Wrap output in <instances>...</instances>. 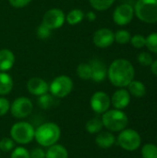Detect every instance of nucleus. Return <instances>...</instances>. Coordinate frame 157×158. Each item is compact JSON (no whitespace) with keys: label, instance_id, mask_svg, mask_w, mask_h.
<instances>
[{"label":"nucleus","instance_id":"1","mask_svg":"<svg viewBox=\"0 0 157 158\" xmlns=\"http://www.w3.org/2000/svg\"><path fill=\"white\" fill-rule=\"evenodd\" d=\"M134 76L133 65L125 58L115 59L107 69V77L110 82L118 88L127 87L134 80Z\"/></svg>","mask_w":157,"mask_h":158},{"label":"nucleus","instance_id":"36","mask_svg":"<svg viewBox=\"0 0 157 158\" xmlns=\"http://www.w3.org/2000/svg\"><path fill=\"white\" fill-rule=\"evenodd\" d=\"M31 158H45V152L42 148H34L30 152Z\"/></svg>","mask_w":157,"mask_h":158},{"label":"nucleus","instance_id":"16","mask_svg":"<svg viewBox=\"0 0 157 158\" xmlns=\"http://www.w3.org/2000/svg\"><path fill=\"white\" fill-rule=\"evenodd\" d=\"M15 64V55L9 49L0 50V71L6 72L10 70Z\"/></svg>","mask_w":157,"mask_h":158},{"label":"nucleus","instance_id":"26","mask_svg":"<svg viewBox=\"0 0 157 158\" xmlns=\"http://www.w3.org/2000/svg\"><path fill=\"white\" fill-rule=\"evenodd\" d=\"M131 34L129 31L118 30L115 32V42L118 44H127L130 42Z\"/></svg>","mask_w":157,"mask_h":158},{"label":"nucleus","instance_id":"17","mask_svg":"<svg viewBox=\"0 0 157 158\" xmlns=\"http://www.w3.org/2000/svg\"><path fill=\"white\" fill-rule=\"evenodd\" d=\"M115 142H116L115 136L109 131H100L95 138L96 144L104 149L112 147L115 144Z\"/></svg>","mask_w":157,"mask_h":158},{"label":"nucleus","instance_id":"6","mask_svg":"<svg viewBox=\"0 0 157 158\" xmlns=\"http://www.w3.org/2000/svg\"><path fill=\"white\" fill-rule=\"evenodd\" d=\"M73 89L72 80L66 75H60L55 78L49 85V91L54 97L64 98L68 96Z\"/></svg>","mask_w":157,"mask_h":158},{"label":"nucleus","instance_id":"19","mask_svg":"<svg viewBox=\"0 0 157 158\" xmlns=\"http://www.w3.org/2000/svg\"><path fill=\"white\" fill-rule=\"evenodd\" d=\"M127 87H128V91L130 94L133 95L134 97L141 98V97H143L146 94V87L144 83L140 81L133 80L130 81V83Z\"/></svg>","mask_w":157,"mask_h":158},{"label":"nucleus","instance_id":"25","mask_svg":"<svg viewBox=\"0 0 157 158\" xmlns=\"http://www.w3.org/2000/svg\"><path fill=\"white\" fill-rule=\"evenodd\" d=\"M38 105L41 108L43 109H49L52 107L55 104V98L52 94H44L43 95H40L38 98Z\"/></svg>","mask_w":157,"mask_h":158},{"label":"nucleus","instance_id":"27","mask_svg":"<svg viewBox=\"0 0 157 158\" xmlns=\"http://www.w3.org/2000/svg\"><path fill=\"white\" fill-rule=\"evenodd\" d=\"M143 158H157V146L152 143H147L142 148Z\"/></svg>","mask_w":157,"mask_h":158},{"label":"nucleus","instance_id":"4","mask_svg":"<svg viewBox=\"0 0 157 158\" xmlns=\"http://www.w3.org/2000/svg\"><path fill=\"white\" fill-rule=\"evenodd\" d=\"M102 122L105 128L110 131L118 132L126 129L129 118L127 115L119 109L107 110L102 116Z\"/></svg>","mask_w":157,"mask_h":158},{"label":"nucleus","instance_id":"10","mask_svg":"<svg viewBox=\"0 0 157 158\" xmlns=\"http://www.w3.org/2000/svg\"><path fill=\"white\" fill-rule=\"evenodd\" d=\"M134 17V8L128 3L118 6L113 12V20L118 26H126Z\"/></svg>","mask_w":157,"mask_h":158},{"label":"nucleus","instance_id":"5","mask_svg":"<svg viewBox=\"0 0 157 158\" xmlns=\"http://www.w3.org/2000/svg\"><path fill=\"white\" fill-rule=\"evenodd\" d=\"M35 129L26 121L15 123L10 130L11 139L19 144H28L34 139Z\"/></svg>","mask_w":157,"mask_h":158},{"label":"nucleus","instance_id":"18","mask_svg":"<svg viewBox=\"0 0 157 158\" xmlns=\"http://www.w3.org/2000/svg\"><path fill=\"white\" fill-rule=\"evenodd\" d=\"M13 89V80L9 74L6 72L0 71V95L4 96L8 94Z\"/></svg>","mask_w":157,"mask_h":158},{"label":"nucleus","instance_id":"8","mask_svg":"<svg viewBox=\"0 0 157 158\" xmlns=\"http://www.w3.org/2000/svg\"><path fill=\"white\" fill-rule=\"evenodd\" d=\"M33 108V105L31 101L28 97H18L16 98L13 103L10 105V112L11 115L19 119L27 118L29 115H31Z\"/></svg>","mask_w":157,"mask_h":158},{"label":"nucleus","instance_id":"3","mask_svg":"<svg viewBox=\"0 0 157 158\" xmlns=\"http://www.w3.org/2000/svg\"><path fill=\"white\" fill-rule=\"evenodd\" d=\"M134 16L147 24L157 23V0H137L134 6Z\"/></svg>","mask_w":157,"mask_h":158},{"label":"nucleus","instance_id":"34","mask_svg":"<svg viewBox=\"0 0 157 158\" xmlns=\"http://www.w3.org/2000/svg\"><path fill=\"white\" fill-rule=\"evenodd\" d=\"M10 109V103L5 97H0V117L5 116Z\"/></svg>","mask_w":157,"mask_h":158},{"label":"nucleus","instance_id":"28","mask_svg":"<svg viewBox=\"0 0 157 158\" xmlns=\"http://www.w3.org/2000/svg\"><path fill=\"white\" fill-rule=\"evenodd\" d=\"M145 47L150 52L157 54V32H152L146 37Z\"/></svg>","mask_w":157,"mask_h":158},{"label":"nucleus","instance_id":"20","mask_svg":"<svg viewBox=\"0 0 157 158\" xmlns=\"http://www.w3.org/2000/svg\"><path fill=\"white\" fill-rule=\"evenodd\" d=\"M45 158H68V153L63 145L56 143L48 148Z\"/></svg>","mask_w":157,"mask_h":158},{"label":"nucleus","instance_id":"29","mask_svg":"<svg viewBox=\"0 0 157 158\" xmlns=\"http://www.w3.org/2000/svg\"><path fill=\"white\" fill-rule=\"evenodd\" d=\"M131 45L134 48L137 49H141L145 47V44H146V37L143 34H134L133 36H131L130 38V42Z\"/></svg>","mask_w":157,"mask_h":158},{"label":"nucleus","instance_id":"31","mask_svg":"<svg viewBox=\"0 0 157 158\" xmlns=\"http://www.w3.org/2000/svg\"><path fill=\"white\" fill-rule=\"evenodd\" d=\"M15 147V142L11 138L4 137L0 140V151L4 153H8L12 151Z\"/></svg>","mask_w":157,"mask_h":158},{"label":"nucleus","instance_id":"11","mask_svg":"<svg viewBox=\"0 0 157 158\" xmlns=\"http://www.w3.org/2000/svg\"><path fill=\"white\" fill-rule=\"evenodd\" d=\"M90 105L92 109L96 114H104L109 109L111 105V99L106 93L99 91L92 95Z\"/></svg>","mask_w":157,"mask_h":158},{"label":"nucleus","instance_id":"33","mask_svg":"<svg viewBox=\"0 0 157 158\" xmlns=\"http://www.w3.org/2000/svg\"><path fill=\"white\" fill-rule=\"evenodd\" d=\"M51 35V30L49 28H47L45 25H43V23H41L37 29H36V36L39 39L44 40L49 38V36Z\"/></svg>","mask_w":157,"mask_h":158},{"label":"nucleus","instance_id":"12","mask_svg":"<svg viewBox=\"0 0 157 158\" xmlns=\"http://www.w3.org/2000/svg\"><path fill=\"white\" fill-rule=\"evenodd\" d=\"M93 42L96 47L107 48L115 42V32L108 28H101L93 33Z\"/></svg>","mask_w":157,"mask_h":158},{"label":"nucleus","instance_id":"38","mask_svg":"<svg viewBox=\"0 0 157 158\" xmlns=\"http://www.w3.org/2000/svg\"><path fill=\"white\" fill-rule=\"evenodd\" d=\"M150 69H151L152 73H153L155 76H156L157 77V58L155 59V60H154V61H153L152 65L150 66Z\"/></svg>","mask_w":157,"mask_h":158},{"label":"nucleus","instance_id":"22","mask_svg":"<svg viewBox=\"0 0 157 158\" xmlns=\"http://www.w3.org/2000/svg\"><path fill=\"white\" fill-rule=\"evenodd\" d=\"M103 127H104V125H103L102 119L99 118H93L89 119L85 125V129H86L87 132L92 133V134L99 133L102 131Z\"/></svg>","mask_w":157,"mask_h":158},{"label":"nucleus","instance_id":"35","mask_svg":"<svg viewBox=\"0 0 157 158\" xmlns=\"http://www.w3.org/2000/svg\"><path fill=\"white\" fill-rule=\"evenodd\" d=\"M8 2L15 8H22L28 6L31 2V0H8Z\"/></svg>","mask_w":157,"mask_h":158},{"label":"nucleus","instance_id":"7","mask_svg":"<svg viewBox=\"0 0 157 158\" xmlns=\"http://www.w3.org/2000/svg\"><path fill=\"white\" fill-rule=\"evenodd\" d=\"M142 143L140 134L132 129H125L120 131L118 137V145L126 151L137 150Z\"/></svg>","mask_w":157,"mask_h":158},{"label":"nucleus","instance_id":"24","mask_svg":"<svg viewBox=\"0 0 157 158\" xmlns=\"http://www.w3.org/2000/svg\"><path fill=\"white\" fill-rule=\"evenodd\" d=\"M116 0H89L92 7H93L97 11H105L107 10Z\"/></svg>","mask_w":157,"mask_h":158},{"label":"nucleus","instance_id":"13","mask_svg":"<svg viewBox=\"0 0 157 158\" xmlns=\"http://www.w3.org/2000/svg\"><path fill=\"white\" fill-rule=\"evenodd\" d=\"M27 90L30 94L36 96H40L49 91V85L44 80L38 77H33L28 81Z\"/></svg>","mask_w":157,"mask_h":158},{"label":"nucleus","instance_id":"21","mask_svg":"<svg viewBox=\"0 0 157 158\" xmlns=\"http://www.w3.org/2000/svg\"><path fill=\"white\" fill-rule=\"evenodd\" d=\"M84 16L85 14L81 9L74 8L70 10L66 16V21L69 25H77L82 21V19H84Z\"/></svg>","mask_w":157,"mask_h":158},{"label":"nucleus","instance_id":"14","mask_svg":"<svg viewBox=\"0 0 157 158\" xmlns=\"http://www.w3.org/2000/svg\"><path fill=\"white\" fill-rule=\"evenodd\" d=\"M130 102V94L126 89H118L116 91L111 98V104L115 107V109L122 110L126 108Z\"/></svg>","mask_w":157,"mask_h":158},{"label":"nucleus","instance_id":"37","mask_svg":"<svg viewBox=\"0 0 157 158\" xmlns=\"http://www.w3.org/2000/svg\"><path fill=\"white\" fill-rule=\"evenodd\" d=\"M90 22H93V21H94L95 19H96V14L93 12V11H89V12H87L86 14H85V16H84Z\"/></svg>","mask_w":157,"mask_h":158},{"label":"nucleus","instance_id":"2","mask_svg":"<svg viewBox=\"0 0 157 158\" xmlns=\"http://www.w3.org/2000/svg\"><path fill=\"white\" fill-rule=\"evenodd\" d=\"M61 131L54 122H45L35 129L34 139L43 147H50L60 139Z\"/></svg>","mask_w":157,"mask_h":158},{"label":"nucleus","instance_id":"32","mask_svg":"<svg viewBox=\"0 0 157 158\" xmlns=\"http://www.w3.org/2000/svg\"><path fill=\"white\" fill-rule=\"evenodd\" d=\"M10 158H31L30 157V152L26 148H24L22 146H19L12 150Z\"/></svg>","mask_w":157,"mask_h":158},{"label":"nucleus","instance_id":"15","mask_svg":"<svg viewBox=\"0 0 157 158\" xmlns=\"http://www.w3.org/2000/svg\"><path fill=\"white\" fill-rule=\"evenodd\" d=\"M90 65L92 68L91 80H93L95 82L104 81L107 76V69L105 64H104V62H102L101 60L94 59L90 63Z\"/></svg>","mask_w":157,"mask_h":158},{"label":"nucleus","instance_id":"30","mask_svg":"<svg viewBox=\"0 0 157 158\" xmlns=\"http://www.w3.org/2000/svg\"><path fill=\"white\" fill-rule=\"evenodd\" d=\"M137 61L144 67H150L154 61L153 56L150 53L148 52H141L137 56Z\"/></svg>","mask_w":157,"mask_h":158},{"label":"nucleus","instance_id":"9","mask_svg":"<svg viewBox=\"0 0 157 158\" xmlns=\"http://www.w3.org/2000/svg\"><path fill=\"white\" fill-rule=\"evenodd\" d=\"M66 21L65 13L59 8H51L47 10L43 17L42 23L50 30H56L64 25Z\"/></svg>","mask_w":157,"mask_h":158},{"label":"nucleus","instance_id":"23","mask_svg":"<svg viewBox=\"0 0 157 158\" xmlns=\"http://www.w3.org/2000/svg\"><path fill=\"white\" fill-rule=\"evenodd\" d=\"M77 75L80 79L88 81L92 78V68L88 63H81L77 67Z\"/></svg>","mask_w":157,"mask_h":158}]
</instances>
